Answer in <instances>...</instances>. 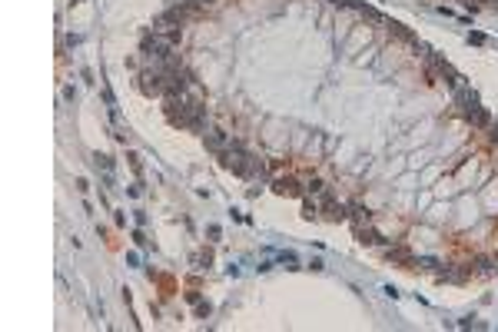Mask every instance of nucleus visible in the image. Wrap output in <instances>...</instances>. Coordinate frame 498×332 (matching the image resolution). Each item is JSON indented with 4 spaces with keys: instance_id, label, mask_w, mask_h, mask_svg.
<instances>
[{
    "instance_id": "obj_6",
    "label": "nucleus",
    "mask_w": 498,
    "mask_h": 332,
    "mask_svg": "<svg viewBox=\"0 0 498 332\" xmlns=\"http://www.w3.org/2000/svg\"><path fill=\"white\" fill-rule=\"evenodd\" d=\"M203 140H206V146H210L213 153H222V150L229 146V136H226L222 130H206V133H203Z\"/></svg>"
},
{
    "instance_id": "obj_11",
    "label": "nucleus",
    "mask_w": 498,
    "mask_h": 332,
    "mask_svg": "<svg viewBox=\"0 0 498 332\" xmlns=\"http://www.w3.org/2000/svg\"><path fill=\"white\" fill-rule=\"evenodd\" d=\"M326 210H329L332 220H342V216H345V210L339 206V203H335V199H329V196H326Z\"/></svg>"
},
{
    "instance_id": "obj_19",
    "label": "nucleus",
    "mask_w": 498,
    "mask_h": 332,
    "mask_svg": "<svg viewBox=\"0 0 498 332\" xmlns=\"http://www.w3.org/2000/svg\"><path fill=\"white\" fill-rule=\"evenodd\" d=\"M210 259H213L210 253H199V256H196V263H199V269H203V266H210Z\"/></svg>"
},
{
    "instance_id": "obj_1",
    "label": "nucleus",
    "mask_w": 498,
    "mask_h": 332,
    "mask_svg": "<svg viewBox=\"0 0 498 332\" xmlns=\"http://www.w3.org/2000/svg\"><path fill=\"white\" fill-rule=\"evenodd\" d=\"M140 50H143V56H146V60H153V63H163V60L173 56V44L163 40L160 33H146L143 40H140Z\"/></svg>"
},
{
    "instance_id": "obj_17",
    "label": "nucleus",
    "mask_w": 498,
    "mask_h": 332,
    "mask_svg": "<svg viewBox=\"0 0 498 332\" xmlns=\"http://www.w3.org/2000/svg\"><path fill=\"white\" fill-rule=\"evenodd\" d=\"M302 216L312 220V216H316V203H306V206H302Z\"/></svg>"
},
{
    "instance_id": "obj_2",
    "label": "nucleus",
    "mask_w": 498,
    "mask_h": 332,
    "mask_svg": "<svg viewBox=\"0 0 498 332\" xmlns=\"http://www.w3.org/2000/svg\"><path fill=\"white\" fill-rule=\"evenodd\" d=\"M249 163H253V156L246 153L239 143H229L226 150H222V166L232 169L236 176H249Z\"/></svg>"
},
{
    "instance_id": "obj_13",
    "label": "nucleus",
    "mask_w": 498,
    "mask_h": 332,
    "mask_svg": "<svg viewBox=\"0 0 498 332\" xmlns=\"http://www.w3.org/2000/svg\"><path fill=\"white\" fill-rule=\"evenodd\" d=\"M352 220H355V226H359V222H369V210H365V206H359V203H355V206H352Z\"/></svg>"
},
{
    "instance_id": "obj_16",
    "label": "nucleus",
    "mask_w": 498,
    "mask_h": 332,
    "mask_svg": "<svg viewBox=\"0 0 498 332\" xmlns=\"http://www.w3.org/2000/svg\"><path fill=\"white\" fill-rule=\"evenodd\" d=\"M196 316L206 319V316H210V302H196Z\"/></svg>"
},
{
    "instance_id": "obj_7",
    "label": "nucleus",
    "mask_w": 498,
    "mask_h": 332,
    "mask_svg": "<svg viewBox=\"0 0 498 332\" xmlns=\"http://www.w3.org/2000/svg\"><path fill=\"white\" fill-rule=\"evenodd\" d=\"M273 189H276V193H282V196H299V193H302L296 179H276V186H273Z\"/></svg>"
},
{
    "instance_id": "obj_8",
    "label": "nucleus",
    "mask_w": 498,
    "mask_h": 332,
    "mask_svg": "<svg viewBox=\"0 0 498 332\" xmlns=\"http://www.w3.org/2000/svg\"><path fill=\"white\" fill-rule=\"evenodd\" d=\"M355 236H359V243H382V236H379L376 229H365L362 222L355 226Z\"/></svg>"
},
{
    "instance_id": "obj_4",
    "label": "nucleus",
    "mask_w": 498,
    "mask_h": 332,
    "mask_svg": "<svg viewBox=\"0 0 498 332\" xmlns=\"http://www.w3.org/2000/svg\"><path fill=\"white\" fill-rule=\"evenodd\" d=\"M465 120L472 123V130H488V126H492V113L478 103V107H472V110H465Z\"/></svg>"
},
{
    "instance_id": "obj_18",
    "label": "nucleus",
    "mask_w": 498,
    "mask_h": 332,
    "mask_svg": "<svg viewBox=\"0 0 498 332\" xmlns=\"http://www.w3.org/2000/svg\"><path fill=\"white\" fill-rule=\"evenodd\" d=\"M468 40H472L475 47H482V44H485V33H468Z\"/></svg>"
},
{
    "instance_id": "obj_9",
    "label": "nucleus",
    "mask_w": 498,
    "mask_h": 332,
    "mask_svg": "<svg viewBox=\"0 0 498 332\" xmlns=\"http://www.w3.org/2000/svg\"><path fill=\"white\" fill-rule=\"evenodd\" d=\"M93 166H97V169H103V173H113V160H110L107 153H97V156H93Z\"/></svg>"
},
{
    "instance_id": "obj_10",
    "label": "nucleus",
    "mask_w": 498,
    "mask_h": 332,
    "mask_svg": "<svg viewBox=\"0 0 498 332\" xmlns=\"http://www.w3.org/2000/svg\"><path fill=\"white\" fill-rule=\"evenodd\" d=\"M249 176H253V179H266V163H263V160H256V156H253V163H249Z\"/></svg>"
},
{
    "instance_id": "obj_3",
    "label": "nucleus",
    "mask_w": 498,
    "mask_h": 332,
    "mask_svg": "<svg viewBox=\"0 0 498 332\" xmlns=\"http://www.w3.org/2000/svg\"><path fill=\"white\" fill-rule=\"evenodd\" d=\"M140 90H143L146 97H163V93H166L163 73H160L156 66H150V70H143V73H140Z\"/></svg>"
},
{
    "instance_id": "obj_5",
    "label": "nucleus",
    "mask_w": 498,
    "mask_h": 332,
    "mask_svg": "<svg viewBox=\"0 0 498 332\" xmlns=\"http://www.w3.org/2000/svg\"><path fill=\"white\" fill-rule=\"evenodd\" d=\"M452 93H455V103H458L462 110H472V107H478V93L468 87V83H462V87L452 90Z\"/></svg>"
},
{
    "instance_id": "obj_21",
    "label": "nucleus",
    "mask_w": 498,
    "mask_h": 332,
    "mask_svg": "<svg viewBox=\"0 0 498 332\" xmlns=\"http://www.w3.org/2000/svg\"><path fill=\"white\" fill-rule=\"evenodd\" d=\"M488 130H492V140L498 143V120H492V126H488Z\"/></svg>"
},
{
    "instance_id": "obj_12",
    "label": "nucleus",
    "mask_w": 498,
    "mask_h": 332,
    "mask_svg": "<svg viewBox=\"0 0 498 332\" xmlns=\"http://www.w3.org/2000/svg\"><path fill=\"white\" fill-rule=\"evenodd\" d=\"M388 259H395V263H412V253L409 249H388Z\"/></svg>"
},
{
    "instance_id": "obj_20",
    "label": "nucleus",
    "mask_w": 498,
    "mask_h": 332,
    "mask_svg": "<svg viewBox=\"0 0 498 332\" xmlns=\"http://www.w3.org/2000/svg\"><path fill=\"white\" fill-rule=\"evenodd\" d=\"M322 186H326L322 179H312V183H309V189H312V193H322Z\"/></svg>"
},
{
    "instance_id": "obj_15",
    "label": "nucleus",
    "mask_w": 498,
    "mask_h": 332,
    "mask_svg": "<svg viewBox=\"0 0 498 332\" xmlns=\"http://www.w3.org/2000/svg\"><path fill=\"white\" fill-rule=\"evenodd\" d=\"M279 263H286L289 269H299V266H296V256H292V253H279Z\"/></svg>"
},
{
    "instance_id": "obj_14",
    "label": "nucleus",
    "mask_w": 498,
    "mask_h": 332,
    "mask_svg": "<svg viewBox=\"0 0 498 332\" xmlns=\"http://www.w3.org/2000/svg\"><path fill=\"white\" fill-rule=\"evenodd\" d=\"M492 269H495V259L482 256V259H478V273H492Z\"/></svg>"
}]
</instances>
